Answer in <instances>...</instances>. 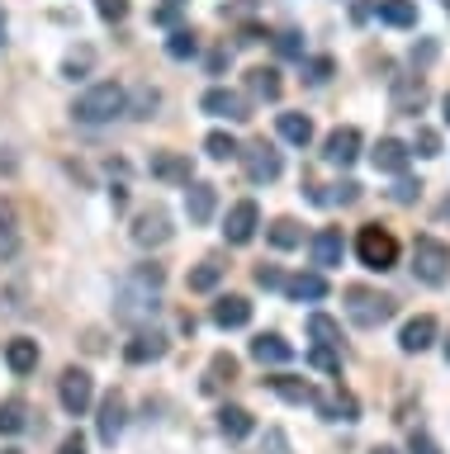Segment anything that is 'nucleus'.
Masks as SVG:
<instances>
[{"mask_svg": "<svg viewBox=\"0 0 450 454\" xmlns=\"http://www.w3.org/2000/svg\"><path fill=\"white\" fill-rule=\"evenodd\" d=\"M162 265H138L129 279L119 284V294H114V312L123 322H147V317H157V308H162Z\"/></svg>", "mask_w": 450, "mask_h": 454, "instance_id": "f257e3e1", "label": "nucleus"}, {"mask_svg": "<svg viewBox=\"0 0 450 454\" xmlns=\"http://www.w3.org/2000/svg\"><path fill=\"white\" fill-rule=\"evenodd\" d=\"M123 109H129V90H123L119 81H100V85H91L86 95H76L72 119L86 123V128H100V123H114Z\"/></svg>", "mask_w": 450, "mask_h": 454, "instance_id": "f03ea898", "label": "nucleus"}, {"mask_svg": "<svg viewBox=\"0 0 450 454\" xmlns=\"http://www.w3.org/2000/svg\"><path fill=\"white\" fill-rule=\"evenodd\" d=\"M393 312H399V303H393L389 294H375V289H365V284H351L346 289V317L356 326H365V332L384 326Z\"/></svg>", "mask_w": 450, "mask_h": 454, "instance_id": "7ed1b4c3", "label": "nucleus"}, {"mask_svg": "<svg viewBox=\"0 0 450 454\" xmlns=\"http://www.w3.org/2000/svg\"><path fill=\"white\" fill-rule=\"evenodd\" d=\"M356 255H360L365 270H379V275H384V270L399 265V241H393L389 227L370 223V227H360V232H356Z\"/></svg>", "mask_w": 450, "mask_h": 454, "instance_id": "20e7f679", "label": "nucleus"}, {"mask_svg": "<svg viewBox=\"0 0 450 454\" xmlns=\"http://www.w3.org/2000/svg\"><path fill=\"white\" fill-rule=\"evenodd\" d=\"M413 275L422 284H431V289L450 279V247L441 237H417L413 241Z\"/></svg>", "mask_w": 450, "mask_h": 454, "instance_id": "39448f33", "label": "nucleus"}, {"mask_svg": "<svg viewBox=\"0 0 450 454\" xmlns=\"http://www.w3.org/2000/svg\"><path fill=\"white\" fill-rule=\"evenodd\" d=\"M58 397H62L67 417H86L91 403H95V379L86 374V369H62V379H58Z\"/></svg>", "mask_w": 450, "mask_h": 454, "instance_id": "423d86ee", "label": "nucleus"}, {"mask_svg": "<svg viewBox=\"0 0 450 454\" xmlns=\"http://www.w3.org/2000/svg\"><path fill=\"white\" fill-rule=\"evenodd\" d=\"M237 156L247 161V180H257V184H271V180H280V170H285L271 142H251V147H242Z\"/></svg>", "mask_w": 450, "mask_h": 454, "instance_id": "0eeeda50", "label": "nucleus"}, {"mask_svg": "<svg viewBox=\"0 0 450 454\" xmlns=\"http://www.w3.org/2000/svg\"><path fill=\"white\" fill-rule=\"evenodd\" d=\"M133 241L138 247H166V241H171V213L166 208H143L133 218Z\"/></svg>", "mask_w": 450, "mask_h": 454, "instance_id": "6e6552de", "label": "nucleus"}, {"mask_svg": "<svg viewBox=\"0 0 450 454\" xmlns=\"http://www.w3.org/2000/svg\"><path fill=\"white\" fill-rule=\"evenodd\" d=\"M200 109H204V114H214V119H233V123L251 119V105H247V99L237 95V90H228V85H214V90H204Z\"/></svg>", "mask_w": 450, "mask_h": 454, "instance_id": "1a4fd4ad", "label": "nucleus"}, {"mask_svg": "<svg viewBox=\"0 0 450 454\" xmlns=\"http://www.w3.org/2000/svg\"><path fill=\"white\" fill-rule=\"evenodd\" d=\"M257 227H261V208L251 204V199H242V204L228 208V227H223V237H228L233 247H247V241L257 237Z\"/></svg>", "mask_w": 450, "mask_h": 454, "instance_id": "9d476101", "label": "nucleus"}, {"mask_svg": "<svg viewBox=\"0 0 450 454\" xmlns=\"http://www.w3.org/2000/svg\"><path fill=\"white\" fill-rule=\"evenodd\" d=\"M147 170H152L157 180H166V184H190V180H194L190 156H180V152H152Z\"/></svg>", "mask_w": 450, "mask_h": 454, "instance_id": "9b49d317", "label": "nucleus"}, {"mask_svg": "<svg viewBox=\"0 0 450 454\" xmlns=\"http://www.w3.org/2000/svg\"><path fill=\"white\" fill-rule=\"evenodd\" d=\"M360 156V133L356 128H336V133H328V142H322V161L328 166H351Z\"/></svg>", "mask_w": 450, "mask_h": 454, "instance_id": "f8f14e48", "label": "nucleus"}, {"mask_svg": "<svg viewBox=\"0 0 450 454\" xmlns=\"http://www.w3.org/2000/svg\"><path fill=\"white\" fill-rule=\"evenodd\" d=\"M123 421H129V407H123L119 393H109L100 403V421H95V435H100V445H114L123 435Z\"/></svg>", "mask_w": 450, "mask_h": 454, "instance_id": "ddd939ff", "label": "nucleus"}, {"mask_svg": "<svg viewBox=\"0 0 450 454\" xmlns=\"http://www.w3.org/2000/svg\"><path fill=\"white\" fill-rule=\"evenodd\" d=\"M214 208H218V190L214 184H204V180H190L186 184V213H190V223H214Z\"/></svg>", "mask_w": 450, "mask_h": 454, "instance_id": "4468645a", "label": "nucleus"}, {"mask_svg": "<svg viewBox=\"0 0 450 454\" xmlns=\"http://www.w3.org/2000/svg\"><path fill=\"white\" fill-rule=\"evenodd\" d=\"M251 360H257V364H289L294 346L280 332H261L257 340H251Z\"/></svg>", "mask_w": 450, "mask_h": 454, "instance_id": "2eb2a0df", "label": "nucleus"}, {"mask_svg": "<svg viewBox=\"0 0 450 454\" xmlns=\"http://www.w3.org/2000/svg\"><path fill=\"white\" fill-rule=\"evenodd\" d=\"M209 317H214V326H223V332H233V326H247L251 322V303H247L242 294H223Z\"/></svg>", "mask_w": 450, "mask_h": 454, "instance_id": "dca6fc26", "label": "nucleus"}, {"mask_svg": "<svg viewBox=\"0 0 450 454\" xmlns=\"http://www.w3.org/2000/svg\"><path fill=\"white\" fill-rule=\"evenodd\" d=\"M166 355V336L162 332H138L129 346H123V360L129 364H157Z\"/></svg>", "mask_w": 450, "mask_h": 454, "instance_id": "f3484780", "label": "nucleus"}, {"mask_svg": "<svg viewBox=\"0 0 450 454\" xmlns=\"http://www.w3.org/2000/svg\"><path fill=\"white\" fill-rule=\"evenodd\" d=\"M422 105H427V81L422 76L393 81V114H422Z\"/></svg>", "mask_w": 450, "mask_h": 454, "instance_id": "a211bd4d", "label": "nucleus"}, {"mask_svg": "<svg viewBox=\"0 0 450 454\" xmlns=\"http://www.w3.org/2000/svg\"><path fill=\"white\" fill-rule=\"evenodd\" d=\"M370 161H375V170H384V176H403V170H407V147L399 137H379L375 152H370Z\"/></svg>", "mask_w": 450, "mask_h": 454, "instance_id": "6ab92c4d", "label": "nucleus"}, {"mask_svg": "<svg viewBox=\"0 0 450 454\" xmlns=\"http://www.w3.org/2000/svg\"><path fill=\"white\" fill-rule=\"evenodd\" d=\"M431 340H436V317H413V322H403V332H399V346L407 355L431 350Z\"/></svg>", "mask_w": 450, "mask_h": 454, "instance_id": "aec40b11", "label": "nucleus"}, {"mask_svg": "<svg viewBox=\"0 0 450 454\" xmlns=\"http://www.w3.org/2000/svg\"><path fill=\"white\" fill-rule=\"evenodd\" d=\"M342 255H346V241L336 227H322V232L313 237V265L318 270H332V265H342Z\"/></svg>", "mask_w": 450, "mask_h": 454, "instance_id": "412c9836", "label": "nucleus"}, {"mask_svg": "<svg viewBox=\"0 0 450 454\" xmlns=\"http://www.w3.org/2000/svg\"><path fill=\"white\" fill-rule=\"evenodd\" d=\"M271 388L285 397V403H294V407H318V388L308 379H294V374H280V379H271Z\"/></svg>", "mask_w": 450, "mask_h": 454, "instance_id": "4be33fe9", "label": "nucleus"}, {"mask_svg": "<svg viewBox=\"0 0 450 454\" xmlns=\"http://www.w3.org/2000/svg\"><path fill=\"white\" fill-rule=\"evenodd\" d=\"M5 364L15 369V374H34L38 369V340H29V336L5 340Z\"/></svg>", "mask_w": 450, "mask_h": 454, "instance_id": "5701e85b", "label": "nucleus"}, {"mask_svg": "<svg viewBox=\"0 0 450 454\" xmlns=\"http://www.w3.org/2000/svg\"><path fill=\"white\" fill-rule=\"evenodd\" d=\"M294 303H318V298H328V279L322 275H294V279H285L280 284Z\"/></svg>", "mask_w": 450, "mask_h": 454, "instance_id": "b1692460", "label": "nucleus"}, {"mask_svg": "<svg viewBox=\"0 0 450 454\" xmlns=\"http://www.w3.org/2000/svg\"><path fill=\"white\" fill-rule=\"evenodd\" d=\"M251 411L247 407H218V431L228 435V440H247L251 435Z\"/></svg>", "mask_w": 450, "mask_h": 454, "instance_id": "393cba45", "label": "nucleus"}, {"mask_svg": "<svg viewBox=\"0 0 450 454\" xmlns=\"http://www.w3.org/2000/svg\"><path fill=\"white\" fill-rule=\"evenodd\" d=\"M29 426V403L24 397H5L0 403V435H20Z\"/></svg>", "mask_w": 450, "mask_h": 454, "instance_id": "a878e982", "label": "nucleus"}, {"mask_svg": "<svg viewBox=\"0 0 450 454\" xmlns=\"http://www.w3.org/2000/svg\"><path fill=\"white\" fill-rule=\"evenodd\" d=\"M280 137L294 142V147H308L313 142V119L308 114H280Z\"/></svg>", "mask_w": 450, "mask_h": 454, "instance_id": "bb28decb", "label": "nucleus"}, {"mask_svg": "<svg viewBox=\"0 0 450 454\" xmlns=\"http://www.w3.org/2000/svg\"><path fill=\"white\" fill-rule=\"evenodd\" d=\"M247 90L257 99H280V71L275 67H251L247 71Z\"/></svg>", "mask_w": 450, "mask_h": 454, "instance_id": "cd10ccee", "label": "nucleus"}, {"mask_svg": "<svg viewBox=\"0 0 450 454\" xmlns=\"http://www.w3.org/2000/svg\"><path fill=\"white\" fill-rule=\"evenodd\" d=\"M379 20L393 28H413L417 24V5L413 0H379Z\"/></svg>", "mask_w": 450, "mask_h": 454, "instance_id": "c85d7f7f", "label": "nucleus"}, {"mask_svg": "<svg viewBox=\"0 0 450 454\" xmlns=\"http://www.w3.org/2000/svg\"><path fill=\"white\" fill-rule=\"evenodd\" d=\"M318 411H322V417H328V421H356V397H351V393H336V397H318Z\"/></svg>", "mask_w": 450, "mask_h": 454, "instance_id": "c756f323", "label": "nucleus"}, {"mask_svg": "<svg viewBox=\"0 0 450 454\" xmlns=\"http://www.w3.org/2000/svg\"><path fill=\"white\" fill-rule=\"evenodd\" d=\"M265 237H271V247H280V251H294V247L304 241V227L294 223V218H275V223H271V232H265Z\"/></svg>", "mask_w": 450, "mask_h": 454, "instance_id": "7c9ffc66", "label": "nucleus"}, {"mask_svg": "<svg viewBox=\"0 0 450 454\" xmlns=\"http://www.w3.org/2000/svg\"><path fill=\"white\" fill-rule=\"evenodd\" d=\"M218 279H223V265L218 261H200L190 270V294H214Z\"/></svg>", "mask_w": 450, "mask_h": 454, "instance_id": "2f4dec72", "label": "nucleus"}, {"mask_svg": "<svg viewBox=\"0 0 450 454\" xmlns=\"http://www.w3.org/2000/svg\"><path fill=\"white\" fill-rule=\"evenodd\" d=\"M308 336H313L318 346H342V326H336L328 312H313V317H308Z\"/></svg>", "mask_w": 450, "mask_h": 454, "instance_id": "473e14b6", "label": "nucleus"}, {"mask_svg": "<svg viewBox=\"0 0 450 454\" xmlns=\"http://www.w3.org/2000/svg\"><path fill=\"white\" fill-rule=\"evenodd\" d=\"M233 379H237V360H233V355H214V360H209L204 388L214 393V388H223V383H233Z\"/></svg>", "mask_w": 450, "mask_h": 454, "instance_id": "72a5a7b5", "label": "nucleus"}, {"mask_svg": "<svg viewBox=\"0 0 450 454\" xmlns=\"http://www.w3.org/2000/svg\"><path fill=\"white\" fill-rule=\"evenodd\" d=\"M157 105H162V95L152 90V85H138V90L129 95V109H123V114H133V119H152V109H157Z\"/></svg>", "mask_w": 450, "mask_h": 454, "instance_id": "f704fd0d", "label": "nucleus"}, {"mask_svg": "<svg viewBox=\"0 0 450 454\" xmlns=\"http://www.w3.org/2000/svg\"><path fill=\"white\" fill-rule=\"evenodd\" d=\"M91 67H95V48H72V52H67V62H62V76L67 81H81Z\"/></svg>", "mask_w": 450, "mask_h": 454, "instance_id": "c9c22d12", "label": "nucleus"}, {"mask_svg": "<svg viewBox=\"0 0 450 454\" xmlns=\"http://www.w3.org/2000/svg\"><path fill=\"white\" fill-rule=\"evenodd\" d=\"M204 152L214 156V161H233V156L242 152V147H237L233 133H209V137H204Z\"/></svg>", "mask_w": 450, "mask_h": 454, "instance_id": "e433bc0d", "label": "nucleus"}, {"mask_svg": "<svg viewBox=\"0 0 450 454\" xmlns=\"http://www.w3.org/2000/svg\"><path fill=\"white\" fill-rule=\"evenodd\" d=\"M166 52H171L176 62H186V57H194V52H200V38H194L190 28H176V34L166 38Z\"/></svg>", "mask_w": 450, "mask_h": 454, "instance_id": "4c0bfd02", "label": "nucleus"}, {"mask_svg": "<svg viewBox=\"0 0 450 454\" xmlns=\"http://www.w3.org/2000/svg\"><path fill=\"white\" fill-rule=\"evenodd\" d=\"M308 364L322 369V374H342V355H336V346H313L308 350Z\"/></svg>", "mask_w": 450, "mask_h": 454, "instance_id": "58836bf2", "label": "nucleus"}, {"mask_svg": "<svg viewBox=\"0 0 450 454\" xmlns=\"http://www.w3.org/2000/svg\"><path fill=\"white\" fill-rule=\"evenodd\" d=\"M413 147H417V156H441V133L436 128H417Z\"/></svg>", "mask_w": 450, "mask_h": 454, "instance_id": "ea45409f", "label": "nucleus"}, {"mask_svg": "<svg viewBox=\"0 0 450 454\" xmlns=\"http://www.w3.org/2000/svg\"><path fill=\"white\" fill-rule=\"evenodd\" d=\"M275 52L280 57H304V38L294 34V28H280V34H275Z\"/></svg>", "mask_w": 450, "mask_h": 454, "instance_id": "a19ab883", "label": "nucleus"}, {"mask_svg": "<svg viewBox=\"0 0 450 454\" xmlns=\"http://www.w3.org/2000/svg\"><path fill=\"white\" fill-rule=\"evenodd\" d=\"M356 199H360V184L356 180H342V184H332V194L322 199V204H342L346 208V204H356Z\"/></svg>", "mask_w": 450, "mask_h": 454, "instance_id": "79ce46f5", "label": "nucleus"}, {"mask_svg": "<svg viewBox=\"0 0 450 454\" xmlns=\"http://www.w3.org/2000/svg\"><path fill=\"white\" fill-rule=\"evenodd\" d=\"M10 251H15V213L0 208V255H10Z\"/></svg>", "mask_w": 450, "mask_h": 454, "instance_id": "37998d69", "label": "nucleus"}, {"mask_svg": "<svg viewBox=\"0 0 450 454\" xmlns=\"http://www.w3.org/2000/svg\"><path fill=\"white\" fill-rule=\"evenodd\" d=\"M328 76H332V57H313V62L304 67V81H308V85H322Z\"/></svg>", "mask_w": 450, "mask_h": 454, "instance_id": "c03bdc74", "label": "nucleus"}, {"mask_svg": "<svg viewBox=\"0 0 450 454\" xmlns=\"http://www.w3.org/2000/svg\"><path fill=\"white\" fill-rule=\"evenodd\" d=\"M95 10H100V20H109V24H119L123 14H129V0H95Z\"/></svg>", "mask_w": 450, "mask_h": 454, "instance_id": "a18cd8bd", "label": "nucleus"}, {"mask_svg": "<svg viewBox=\"0 0 450 454\" xmlns=\"http://www.w3.org/2000/svg\"><path fill=\"white\" fill-rule=\"evenodd\" d=\"M389 194H393V204H413V199L422 194V184H417V180H399Z\"/></svg>", "mask_w": 450, "mask_h": 454, "instance_id": "49530a36", "label": "nucleus"}, {"mask_svg": "<svg viewBox=\"0 0 450 454\" xmlns=\"http://www.w3.org/2000/svg\"><path fill=\"white\" fill-rule=\"evenodd\" d=\"M407 450H413V454H441V445H436L431 435H422V431H413V440H407Z\"/></svg>", "mask_w": 450, "mask_h": 454, "instance_id": "de8ad7c7", "label": "nucleus"}, {"mask_svg": "<svg viewBox=\"0 0 450 454\" xmlns=\"http://www.w3.org/2000/svg\"><path fill=\"white\" fill-rule=\"evenodd\" d=\"M257 284H261V289H280V284H285V275H280L275 265H261V270H257Z\"/></svg>", "mask_w": 450, "mask_h": 454, "instance_id": "09e8293b", "label": "nucleus"}, {"mask_svg": "<svg viewBox=\"0 0 450 454\" xmlns=\"http://www.w3.org/2000/svg\"><path fill=\"white\" fill-rule=\"evenodd\" d=\"M62 454H86V435H81V431H72V435L62 440Z\"/></svg>", "mask_w": 450, "mask_h": 454, "instance_id": "8fccbe9b", "label": "nucleus"}, {"mask_svg": "<svg viewBox=\"0 0 450 454\" xmlns=\"http://www.w3.org/2000/svg\"><path fill=\"white\" fill-rule=\"evenodd\" d=\"M237 43H242V48H251V43H261V28H257V24H247V28H242V38H237Z\"/></svg>", "mask_w": 450, "mask_h": 454, "instance_id": "3c124183", "label": "nucleus"}, {"mask_svg": "<svg viewBox=\"0 0 450 454\" xmlns=\"http://www.w3.org/2000/svg\"><path fill=\"white\" fill-rule=\"evenodd\" d=\"M109 199H114V208H123V204H129V190H123V184H114V190H109Z\"/></svg>", "mask_w": 450, "mask_h": 454, "instance_id": "603ef678", "label": "nucleus"}, {"mask_svg": "<svg viewBox=\"0 0 450 454\" xmlns=\"http://www.w3.org/2000/svg\"><path fill=\"white\" fill-rule=\"evenodd\" d=\"M441 218H446V223H450V199H446V204H441Z\"/></svg>", "mask_w": 450, "mask_h": 454, "instance_id": "864d4df0", "label": "nucleus"}, {"mask_svg": "<svg viewBox=\"0 0 450 454\" xmlns=\"http://www.w3.org/2000/svg\"><path fill=\"white\" fill-rule=\"evenodd\" d=\"M0 48H5V20H0Z\"/></svg>", "mask_w": 450, "mask_h": 454, "instance_id": "5fc2aeb1", "label": "nucleus"}, {"mask_svg": "<svg viewBox=\"0 0 450 454\" xmlns=\"http://www.w3.org/2000/svg\"><path fill=\"white\" fill-rule=\"evenodd\" d=\"M370 454H393V450H389V445H379V450H370Z\"/></svg>", "mask_w": 450, "mask_h": 454, "instance_id": "6e6d98bb", "label": "nucleus"}, {"mask_svg": "<svg viewBox=\"0 0 450 454\" xmlns=\"http://www.w3.org/2000/svg\"><path fill=\"white\" fill-rule=\"evenodd\" d=\"M446 123H450V95H446Z\"/></svg>", "mask_w": 450, "mask_h": 454, "instance_id": "4d7b16f0", "label": "nucleus"}, {"mask_svg": "<svg viewBox=\"0 0 450 454\" xmlns=\"http://www.w3.org/2000/svg\"><path fill=\"white\" fill-rule=\"evenodd\" d=\"M446 360H450V336H446Z\"/></svg>", "mask_w": 450, "mask_h": 454, "instance_id": "13d9d810", "label": "nucleus"}, {"mask_svg": "<svg viewBox=\"0 0 450 454\" xmlns=\"http://www.w3.org/2000/svg\"><path fill=\"white\" fill-rule=\"evenodd\" d=\"M171 5H186V0H171Z\"/></svg>", "mask_w": 450, "mask_h": 454, "instance_id": "bf43d9fd", "label": "nucleus"}, {"mask_svg": "<svg viewBox=\"0 0 450 454\" xmlns=\"http://www.w3.org/2000/svg\"><path fill=\"white\" fill-rule=\"evenodd\" d=\"M5 454H20V450H5Z\"/></svg>", "mask_w": 450, "mask_h": 454, "instance_id": "052dcab7", "label": "nucleus"}, {"mask_svg": "<svg viewBox=\"0 0 450 454\" xmlns=\"http://www.w3.org/2000/svg\"><path fill=\"white\" fill-rule=\"evenodd\" d=\"M446 10H450V0H446Z\"/></svg>", "mask_w": 450, "mask_h": 454, "instance_id": "680f3d73", "label": "nucleus"}]
</instances>
